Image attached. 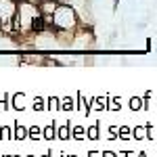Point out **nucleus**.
<instances>
[{
  "label": "nucleus",
  "mask_w": 157,
  "mask_h": 157,
  "mask_svg": "<svg viewBox=\"0 0 157 157\" xmlns=\"http://www.w3.org/2000/svg\"><path fill=\"white\" fill-rule=\"evenodd\" d=\"M52 23L59 29H75L78 27V11L69 2L67 4H59L55 15H52Z\"/></svg>",
  "instance_id": "obj_1"
},
{
  "label": "nucleus",
  "mask_w": 157,
  "mask_h": 157,
  "mask_svg": "<svg viewBox=\"0 0 157 157\" xmlns=\"http://www.w3.org/2000/svg\"><path fill=\"white\" fill-rule=\"evenodd\" d=\"M25 138H29L27 136V128L21 126L19 121H15L13 124V140H25Z\"/></svg>",
  "instance_id": "obj_2"
},
{
  "label": "nucleus",
  "mask_w": 157,
  "mask_h": 157,
  "mask_svg": "<svg viewBox=\"0 0 157 157\" xmlns=\"http://www.w3.org/2000/svg\"><path fill=\"white\" fill-rule=\"evenodd\" d=\"M90 103H92V109L97 107V111H105V109H109V97H92L90 98Z\"/></svg>",
  "instance_id": "obj_3"
},
{
  "label": "nucleus",
  "mask_w": 157,
  "mask_h": 157,
  "mask_svg": "<svg viewBox=\"0 0 157 157\" xmlns=\"http://www.w3.org/2000/svg\"><path fill=\"white\" fill-rule=\"evenodd\" d=\"M27 136H29V140H40V138H44V126H29L27 128Z\"/></svg>",
  "instance_id": "obj_4"
},
{
  "label": "nucleus",
  "mask_w": 157,
  "mask_h": 157,
  "mask_svg": "<svg viewBox=\"0 0 157 157\" xmlns=\"http://www.w3.org/2000/svg\"><path fill=\"white\" fill-rule=\"evenodd\" d=\"M57 132H59V128H57L55 121L48 124V126H44V140H46V143H52V140L57 138Z\"/></svg>",
  "instance_id": "obj_5"
},
{
  "label": "nucleus",
  "mask_w": 157,
  "mask_h": 157,
  "mask_svg": "<svg viewBox=\"0 0 157 157\" xmlns=\"http://www.w3.org/2000/svg\"><path fill=\"white\" fill-rule=\"evenodd\" d=\"M73 124L71 121H67V124H65V126H59V132H57V138H59V140H69V138H71V128Z\"/></svg>",
  "instance_id": "obj_6"
},
{
  "label": "nucleus",
  "mask_w": 157,
  "mask_h": 157,
  "mask_svg": "<svg viewBox=\"0 0 157 157\" xmlns=\"http://www.w3.org/2000/svg\"><path fill=\"white\" fill-rule=\"evenodd\" d=\"M86 138H90V140H98L101 138V121H97L94 126H90L86 130Z\"/></svg>",
  "instance_id": "obj_7"
},
{
  "label": "nucleus",
  "mask_w": 157,
  "mask_h": 157,
  "mask_svg": "<svg viewBox=\"0 0 157 157\" xmlns=\"http://www.w3.org/2000/svg\"><path fill=\"white\" fill-rule=\"evenodd\" d=\"M73 109H78V101H73L71 97L61 98V111H73Z\"/></svg>",
  "instance_id": "obj_8"
},
{
  "label": "nucleus",
  "mask_w": 157,
  "mask_h": 157,
  "mask_svg": "<svg viewBox=\"0 0 157 157\" xmlns=\"http://www.w3.org/2000/svg\"><path fill=\"white\" fill-rule=\"evenodd\" d=\"M46 111H61V98L59 97L46 98Z\"/></svg>",
  "instance_id": "obj_9"
},
{
  "label": "nucleus",
  "mask_w": 157,
  "mask_h": 157,
  "mask_svg": "<svg viewBox=\"0 0 157 157\" xmlns=\"http://www.w3.org/2000/svg\"><path fill=\"white\" fill-rule=\"evenodd\" d=\"M23 98H25V92H17L15 97H13V101H11V105H13V109H17V111H23Z\"/></svg>",
  "instance_id": "obj_10"
},
{
  "label": "nucleus",
  "mask_w": 157,
  "mask_h": 157,
  "mask_svg": "<svg viewBox=\"0 0 157 157\" xmlns=\"http://www.w3.org/2000/svg\"><path fill=\"white\" fill-rule=\"evenodd\" d=\"M128 105H130V109H132V111H145V101H143L140 97H132Z\"/></svg>",
  "instance_id": "obj_11"
},
{
  "label": "nucleus",
  "mask_w": 157,
  "mask_h": 157,
  "mask_svg": "<svg viewBox=\"0 0 157 157\" xmlns=\"http://www.w3.org/2000/svg\"><path fill=\"white\" fill-rule=\"evenodd\" d=\"M132 138L134 140H143V138H147V126H136L132 130Z\"/></svg>",
  "instance_id": "obj_12"
},
{
  "label": "nucleus",
  "mask_w": 157,
  "mask_h": 157,
  "mask_svg": "<svg viewBox=\"0 0 157 157\" xmlns=\"http://www.w3.org/2000/svg\"><path fill=\"white\" fill-rule=\"evenodd\" d=\"M32 109H34V111H46V101L42 97H36L32 101Z\"/></svg>",
  "instance_id": "obj_13"
},
{
  "label": "nucleus",
  "mask_w": 157,
  "mask_h": 157,
  "mask_svg": "<svg viewBox=\"0 0 157 157\" xmlns=\"http://www.w3.org/2000/svg\"><path fill=\"white\" fill-rule=\"evenodd\" d=\"M84 136H86V128H84V126H73L71 138H75V140H82Z\"/></svg>",
  "instance_id": "obj_14"
},
{
  "label": "nucleus",
  "mask_w": 157,
  "mask_h": 157,
  "mask_svg": "<svg viewBox=\"0 0 157 157\" xmlns=\"http://www.w3.org/2000/svg\"><path fill=\"white\" fill-rule=\"evenodd\" d=\"M121 109V98L120 97H109V111H120Z\"/></svg>",
  "instance_id": "obj_15"
},
{
  "label": "nucleus",
  "mask_w": 157,
  "mask_h": 157,
  "mask_svg": "<svg viewBox=\"0 0 157 157\" xmlns=\"http://www.w3.org/2000/svg\"><path fill=\"white\" fill-rule=\"evenodd\" d=\"M147 138L157 140V124H147Z\"/></svg>",
  "instance_id": "obj_16"
},
{
  "label": "nucleus",
  "mask_w": 157,
  "mask_h": 157,
  "mask_svg": "<svg viewBox=\"0 0 157 157\" xmlns=\"http://www.w3.org/2000/svg\"><path fill=\"white\" fill-rule=\"evenodd\" d=\"M6 109H13V105L9 103V94L2 92V94H0V111H6Z\"/></svg>",
  "instance_id": "obj_17"
},
{
  "label": "nucleus",
  "mask_w": 157,
  "mask_h": 157,
  "mask_svg": "<svg viewBox=\"0 0 157 157\" xmlns=\"http://www.w3.org/2000/svg\"><path fill=\"white\" fill-rule=\"evenodd\" d=\"M130 136H132L130 126H120V140H128Z\"/></svg>",
  "instance_id": "obj_18"
},
{
  "label": "nucleus",
  "mask_w": 157,
  "mask_h": 157,
  "mask_svg": "<svg viewBox=\"0 0 157 157\" xmlns=\"http://www.w3.org/2000/svg\"><path fill=\"white\" fill-rule=\"evenodd\" d=\"M120 138V130L117 126H109V140H117Z\"/></svg>",
  "instance_id": "obj_19"
},
{
  "label": "nucleus",
  "mask_w": 157,
  "mask_h": 157,
  "mask_svg": "<svg viewBox=\"0 0 157 157\" xmlns=\"http://www.w3.org/2000/svg\"><path fill=\"white\" fill-rule=\"evenodd\" d=\"M2 138H6V140H13V130L9 126H2Z\"/></svg>",
  "instance_id": "obj_20"
},
{
  "label": "nucleus",
  "mask_w": 157,
  "mask_h": 157,
  "mask_svg": "<svg viewBox=\"0 0 157 157\" xmlns=\"http://www.w3.org/2000/svg\"><path fill=\"white\" fill-rule=\"evenodd\" d=\"M103 157H120V155L113 153V151H103Z\"/></svg>",
  "instance_id": "obj_21"
},
{
  "label": "nucleus",
  "mask_w": 157,
  "mask_h": 157,
  "mask_svg": "<svg viewBox=\"0 0 157 157\" xmlns=\"http://www.w3.org/2000/svg\"><path fill=\"white\" fill-rule=\"evenodd\" d=\"M121 157H134L132 151H121Z\"/></svg>",
  "instance_id": "obj_22"
},
{
  "label": "nucleus",
  "mask_w": 157,
  "mask_h": 157,
  "mask_svg": "<svg viewBox=\"0 0 157 157\" xmlns=\"http://www.w3.org/2000/svg\"><path fill=\"white\" fill-rule=\"evenodd\" d=\"M103 155V153H98V151H90V153H88V157H101Z\"/></svg>",
  "instance_id": "obj_23"
},
{
  "label": "nucleus",
  "mask_w": 157,
  "mask_h": 157,
  "mask_svg": "<svg viewBox=\"0 0 157 157\" xmlns=\"http://www.w3.org/2000/svg\"><path fill=\"white\" fill-rule=\"evenodd\" d=\"M42 157H52V151H46V153H44Z\"/></svg>",
  "instance_id": "obj_24"
},
{
  "label": "nucleus",
  "mask_w": 157,
  "mask_h": 157,
  "mask_svg": "<svg viewBox=\"0 0 157 157\" xmlns=\"http://www.w3.org/2000/svg\"><path fill=\"white\" fill-rule=\"evenodd\" d=\"M138 157H147V153H145V151H140V153H138Z\"/></svg>",
  "instance_id": "obj_25"
},
{
  "label": "nucleus",
  "mask_w": 157,
  "mask_h": 157,
  "mask_svg": "<svg viewBox=\"0 0 157 157\" xmlns=\"http://www.w3.org/2000/svg\"><path fill=\"white\" fill-rule=\"evenodd\" d=\"M0 140H2V126H0Z\"/></svg>",
  "instance_id": "obj_26"
},
{
  "label": "nucleus",
  "mask_w": 157,
  "mask_h": 157,
  "mask_svg": "<svg viewBox=\"0 0 157 157\" xmlns=\"http://www.w3.org/2000/svg\"><path fill=\"white\" fill-rule=\"evenodd\" d=\"M61 157H67V153H61Z\"/></svg>",
  "instance_id": "obj_27"
},
{
  "label": "nucleus",
  "mask_w": 157,
  "mask_h": 157,
  "mask_svg": "<svg viewBox=\"0 0 157 157\" xmlns=\"http://www.w3.org/2000/svg\"><path fill=\"white\" fill-rule=\"evenodd\" d=\"M27 157H36V155H27Z\"/></svg>",
  "instance_id": "obj_28"
},
{
  "label": "nucleus",
  "mask_w": 157,
  "mask_h": 157,
  "mask_svg": "<svg viewBox=\"0 0 157 157\" xmlns=\"http://www.w3.org/2000/svg\"><path fill=\"white\" fill-rule=\"evenodd\" d=\"M4 157H13V155H4Z\"/></svg>",
  "instance_id": "obj_29"
},
{
  "label": "nucleus",
  "mask_w": 157,
  "mask_h": 157,
  "mask_svg": "<svg viewBox=\"0 0 157 157\" xmlns=\"http://www.w3.org/2000/svg\"><path fill=\"white\" fill-rule=\"evenodd\" d=\"M67 157H75V155H67Z\"/></svg>",
  "instance_id": "obj_30"
},
{
  "label": "nucleus",
  "mask_w": 157,
  "mask_h": 157,
  "mask_svg": "<svg viewBox=\"0 0 157 157\" xmlns=\"http://www.w3.org/2000/svg\"><path fill=\"white\" fill-rule=\"evenodd\" d=\"M13 157H19V155H13Z\"/></svg>",
  "instance_id": "obj_31"
},
{
  "label": "nucleus",
  "mask_w": 157,
  "mask_h": 157,
  "mask_svg": "<svg viewBox=\"0 0 157 157\" xmlns=\"http://www.w3.org/2000/svg\"><path fill=\"white\" fill-rule=\"evenodd\" d=\"M0 157H2V155H0Z\"/></svg>",
  "instance_id": "obj_32"
}]
</instances>
